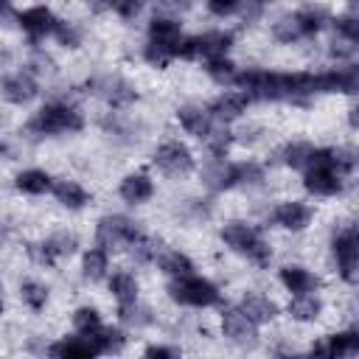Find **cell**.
<instances>
[{"label":"cell","instance_id":"6da1fadb","mask_svg":"<svg viewBox=\"0 0 359 359\" xmlns=\"http://www.w3.org/2000/svg\"><path fill=\"white\" fill-rule=\"evenodd\" d=\"M84 126L81 115L67 107V104H45L31 121H28V132L36 135H59V132H79Z\"/></svg>","mask_w":359,"mask_h":359},{"label":"cell","instance_id":"7a4b0ae2","mask_svg":"<svg viewBox=\"0 0 359 359\" xmlns=\"http://www.w3.org/2000/svg\"><path fill=\"white\" fill-rule=\"evenodd\" d=\"M222 238L227 241V247H233L236 252H241V255H247V258H252L255 264H269V258H272V250H269V244L258 236V230H252L250 224H241V222H230L224 230H222Z\"/></svg>","mask_w":359,"mask_h":359},{"label":"cell","instance_id":"3957f363","mask_svg":"<svg viewBox=\"0 0 359 359\" xmlns=\"http://www.w3.org/2000/svg\"><path fill=\"white\" fill-rule=\"evenodd\" d=\"M168 294L171 300L182 303V306H213L219 303V289L199 275H185V278H174L168 283Z\"/></svg>","mask_w":359,"mask_h":359},{"label":"cell","instance_id":"277c9868","mask_svg":"<svg viewBox=\"0 0 359 359\" xmlns=\"http://www.w3.org/2000/svg\"><path fill=\"white\" fill-rule=\"evenodd\" d=\"M137 238H140V230L126 216L115 213V216H104L98 222V250H104V252H109V250H115L121 244H132Z\"/></svg>","mask_w":359,"mask_h":359},{"label":"cell","instance_id":"5b68a950","mask_svg":"<svg viewBox=\"0 0 359 359\" xmlns=\"http://www.w3.org/2000/svg\"><path fill=\"white\" fill-rule=\"evenodd\" d=\"M359 351V334L356 331H342V334H328L314 342L311 359H348Z\"/></svg>","mask_w":359,"mask_h":359},{"label":"cell","instance_id":"8992f818","mask_svg":"<svg viewBox=\"0 0 359 359\" xmlns=\"http://www.w3.org/2000/svg\"><path fill=\"white\" fill-rule=\"evenodd\" d=\"M154 163L160 171H165L168 177H182L194 168V157L191 151L182 146V143H163L157 151H154Z\"/></svg>","mask_w":359,"mask_h":359},{"label":"cell","instance_id":"52a82bcc","mask_svg":"<svg viewBox=\"0 0 359 359\" xmlns=\"http://www.w3.org/2000/svg\"><path fill=\"white\" fill-rule=\"evenodd\" d=\"M334 258L339 266V275L353 283L356 280V264H359V247H356V230L348 227L334 238Z\"/></svg>","mask_w":359,"mask_h":359},{"label":"cell","instance_id":"ba28073f","mask_svg":"<svg viewBox=\"0 0 359 359\" xmlns=\"http://www.w3.org/2000/svg\"><path fill=\"white\" fill-rule=\"evenodd\" d=\"M17 22L22 25V31L31 36V39H39L45 34H53L56 25H59V17L45 8V6H34V8H25L17 14Z\"/></svg>","mask_w":359,"mask_h":359},{"label":"cell","instance_id":"9c48e42d","mask_svg":"<svg viewBox=\"0 0 359 359\" xmlns=\"http://www.w3.org/2000/svg\"><path fill=\"white\" fill-rule=\"evenodd\" d=\"M194 39V59H224L230 42H233V34L230 31H208V34H199V36H191Z\"/></svg>","mask_w":359,"mask_h":359},{"label":"cell","instance_id":"30bf717a","mask_svg":"<svg viewBox=\"0 0 359 359\" xmlns=\"http://www.w3.org/2000/svg\"><path fill=\"white\" fill-rule=\"evenodd\" d=\"M93 90L112 107H123V104H132L137 98V93L132 90V84H126L121 76H101L93 81Z\"/></svg>","mask_w":359,"mask_h":359},{"label":"cell","instance_id":"8fae6325","mask_svg":"<svg viewBox=\"0 0 359 359\" xmlns=\"http://www.w3.org/2000/svg\"><path fill=\"white\" fill-rule=\"evenodd\" d=\"M303 185H306V191H311L317 196H334L342 191V174L334 171L331 165H317V168L306 171Z\"/></svg>","mask_w":359,"mask_h":359},{"label":"cell","instance_id":"7c38bea8","mask_svg":"<svg viewBox=\"0 0 359 359\" xmlns=\"http://www.w3.org/2000/svg\"><path fill=\"white\" fill-rule=\"evenodd\" d=\"M222 331H224V337H230V339L238 342V345H252L255 337H258L255 323H252L241 309L224 311V317H222Z\"/></svg>","mask_w":359,"mask_h":359},{"label":"cell","instance_id":"4fadbf2b","mask_svg":"<svg viewBox=\"0 0 359 359\" xmlns=\"http://www.w3.org/2000/svg\"><path fill=\"white\" fill-rule=\"evenodd\" d=\"M0 95L11 104H25L36 95V81L28 76V73H14V76H6L3 84H0Z\"/></svg>","mask_w":359,"mask_h":359},{"label":"cell","instance_id":"5bb4252c","mask_svg":"<svg viewBox=\"0 0 359 359\" xmlns=\"http://www.w3.org/2000/svg\"><path fill=\"white\" fill-rule=\"evenodd\" d=\"M247 104H250V95H244L241 90H236V93H224V95H219L213 104H210V109H208V115H213V118H219V121H236L244 109H247Z\"/></svg>","mask_w":359,"mask_h":359},{"label":"cell","instance_id":"9a60e30c","mask_svg":"<svg viewBox=\"0 0 359 359\" xmlns=\"http://www.w3.org/2000/svg\"><path fill=\"white\" fill-rule=\"evenodd\" d=\"M180 39H182V34H180V22L174 17H154L149 22V42H157V45L168 48L171 56H174V48H177Z\"/></svg>","mask_w":359,"mask_h":359},{"label":"cell","instance_id":"2e32d148","mask_svg":"<svg viewBox=\"0 0 359 359\" xmlns=\"http://www.w3.org/2000/svg\"><path fill=\"white\" fill-rule=\"evenodd\" d=\"M202 180H205L208 188L224 191V188L236 185V163H227V160H216V157H213L210 163H205Z\"/></svg>","mask_w":359,"mask_h":359},{"label":"cell","instance_id":"e0dca14e","mask_svg":"<svg viewBox=\"0 0 359 359\" xmlns=\"http://www.w3.org/2000/svg\"><path fill=\"white\" fill-rule=\"evenodd\" d=\"M48 356L50 359H95L98 353L90 348V342L84 337H67V339H59L48 348Z\"/></svg>","mask_w":359,"mask_h":359},{"label":"cell","instance_id":"ac0fdd59","mask_svg":"<svg viewBox=\"0 0 359 359\" xmlns=\"http://www.w3.org/2000/svg\"><path fill=\"white\" fill-rule=\"evenodd\" d=\"M280 280H283V286H286L292 294H311V292L320 286L317 275H311V272L303 269V266H283V269H280Z\"/></svg>","mask_w":359,"mask_h":359},{"label":"cell","instance_id":"d6986e66","mask_svg":"<svg viewBox=\"0 0 359 359\" xmlns=\"http://www.w3.org/2000/svg\"><path fill=\"white\" fill-rule=\"evenodd\" d=\"M177 118H180L182 129H185L188 135L199 137V140H205V137L210 135V129H213L208 109H199V107H182V109L177 112Z\"/></svg>","mask_w":359,"mask_h":359},{"label":"cell","instance_id":"ffe728a7","mask_svg":"<svg viewBox=\"0 0 359 359\" xmlns=\"http://www.w3.org/2000/svg\"><path fill=\"white\" fill-rule=\"evenodd\" d=\"M275 222L280 227H286V230H303L311 222V210L303 202H283L275 210Z\"/></svg>","mask_w":359,"mask_h":359},{"label":"cell","instance_id":"44dd1931","mask_svg":"<svg viewBox=\"0 0 359 359\" xmlns=\"http://www.w3.org/2000/svg\"><path fill=\"white\" fill-rule=\"evenodd\" d=\"M241 311L258 325V323H269V320H275L278 306H275L269 297H264V294H258V292H250V294L241 300Z\"/></svg>","mask_w":359,"mask_h":359},{"label":"cell","instance_id":"7402d4cb","mask_svg":"<svg viewBox=\"0 0 359 359\" xmlns=\"http://www.w3.org/2000/svg\"><path fill=\"white\" fill-rule=\"evenodd\" d=\"M154 194V185L146 174H129L123 182H121V196L123 202H132V205H140L146 202L149 196Z\"/></svg>","mask_w":359,"mask_h":359},{"label":"cell","instance_id":"603a6c76","mask_svg":"<svg viewBox=\"0 0 359 359\" xmlns=\"http://www.w3.org/2000/svg\"><path fill=\"white\" fill-rule=\"evenodd\" d=\"M50 188H53L56 199H59L65 208H73V210H79V208H84V205L90 202L87 191H84L79 182H73V180H56Z\"/></svg>","mask_w":359,"mask_h":359},{"label":"cell","instance_id":"cb8c5ba5","mask_svg":"<svg viewBox=\"0 0 359 359\" xmlns=\"http://www.w3.org/2000/svg\"><path fill=\"white\" fill-rule=\"evenodd\" d=\"M157 264L165 275H174V278H185V275H194V264L188 255L177 252V250H160L157 252Z\"/></svg>","mask_w":359,"mask_h":359},{"label":"cell","instance_id":"d4e9b609","mask_svg":"<svg viewBox=\"0 0 359 359\" xmlns=\"http://www.w3.org/2000/svg\"><path fill=\"white\" fill-rule=\"evenodd\" d=\"M84 339L90 342V348L95 351V353H112V351H118L121 345H123V331H118V328H98V331H93V334H84Z\"/></svg>","mask_w":359,"mask_h":359},{"label":"cell","instance_id":"484cf974","mask_svg":"<svg viewBox=\"0 0 359 359\" xmlns=\"http://www.w3.org/2000/svg\"><path fill=\"white\" fill-rule=\"evenodd\" d=\"M109 289H112V294H115V300H118L121 309L137 303V280H135L129 272H118V275H112Z\"/></svg>","mask_w":359,"mask_h":359},{"label":"cell","instance_id":"4316f807","mask_svg":"<svg viewBox=\"0 0 359 359\" xmlns=\"http://www.w3.org/2000/svg\"><path fill=\"white\" fill-rule=\"evenodd\" d=\"M320 309L323 303L314 297V294H294L292 303H289V314L300 323H309V320H317L320 317Z\"/></svg>","mask_w":359,"mask_h":359},{"label":"cell","instance_id":"83f0119b","mask_svg":"<svg viewBox=\"0 0 359 359\" xmlns=\"http://www.w3.org/2000/svg\"><path fill=\"white\" fill-rule=\"evenodd\" d=\"M50 185H53V180L45 171L31 168V171H20L17 174V188L25 191V194H45V191H50Z\"/></svg>","mask_w":359,"mask_h":359},{"label":"cell","instance_id":"f1b7e54d","mask_svg":"<svg viewBox=\"0 0 359 359\" xmlns=\"http://www.w3.org/2000/svg\"><path fill=\"white\" fill-rule=\"evenodd\" d=\"M292 17H294V22L300 28V36H311V34L320 31V25L325 20V8H300Z\"/></svg>","mask_w":359,"mask_h":359},{"label":"cell","instance_id":"f546056e","mask_svg":"<svg viewBox=\"0 0 359 359\" xmlns=\"http://www.w3.org/2000/svg\"><path fill=\"white\" fill-rule=\"evenodd\" d=\"M311 154H314V146H309V143H292V146H286L280 151L283 163L292 165V168H309Z\"/></svg>","mask_w":359,"mask_h":359},{"label":"cell","instance_id":"4dcf8cb0","mask_svg":"<svg viewBox=\"0 0 359 359\" xmlns=\"http://www.w3.org/2000/svg\"><path fill=\"white\" fill-rule=\"evenodd\" d=\"M205 70H208V76L213 79V81H219V84H224V87H230L233 81H236V65L233 62H227V59H213V62H208L205 65Z\"/></svg>","mask_w":359,"mask_h":359},{"label":"cell","instance_id":"1f68e13d","mask_svg":"<svg viewBox=\"0 0 359 359\" xmlns=\"http://www.w3.org/2000/svg\"><path fill=\"white\" fill-rule=\"evenodd\" d=\"M84 275L90 278V280H98V278H104V272H107V252L104 250H98V247H93V250H87L84 252Z\"/></svg>","mask_w":359,"mask_h":359},{"label":"cell","instance_id":"d6a6232c","mask_svg":"<svg viewBox=\"0 0 359 359\" xmlns=\"http://www.w3.org/2000/svg\"><path fill=\"white\" fill-rule=\"evenodd\" d=\"M20 294H22V300H25L34 311H39V309L45 306V300H48V289H45L42 283H36V280H22Z\"/></svg>","mask_w":359,"mask_h":359},{"label":"cell","instance_id":"836d02e7","mask_svg":"<svg viewBox=\"0 0 359 359\" xmlns=\"http://www.w3.org/2000/svg\"><path fill=\"white\" fill-rule=\"evenodd\" d=\"M73 328H76L79 334H93V331H98V328H101V317H98V311L90 309V306L79 309V311L73 314Z\"/></svg>","mask_w":359,"mask_h":359},{"label":"cell","instance_id":"e575fe53","mask_svg":"<svg viewBox=\"0 0 359 359\" xmlns=\"http://www.w3.org/2000/svg\"><path fill=\"white\" fill-rule=\"evenodd\" d=\"M331 165L339 174L351 171L356 165V149L353 146H337V149H331Z\"/></svg>","mask_w":359,"mask_h":359},{"label":"cell","instance_id":"d590c367","mask_svg":"<svg viewBox=\"0 0 359 359\" xmlns=\"http://www.w3.org/2000/svg\"><path fill=\"white\" fill-rule=\"evenodd\" d=\"M45 247H48V252H50L53 258L70 255V252L76 250V236H73V233H56V236H50V238L45 241Z\"/></svg>","mask_w":359,"mask_h":359},{"label":"cell","instance_id":"8d00e7d4","mask_svg":"<svg viewBox=\"0 0 359 359\" xmlns=\"http://www.w3.org/2000/svg\"><path fill=\"white\" fill-rule=\"evenodd\" d=\"M205 143L210 146V151H213L216 160H224V151L230 146V132L227 129H210V135L205 137Z\"/></svg>","mask_w":359,"mask_h":359},{"label":"cell","instance_id":"74e56055","mask_svg":"<svg viewBox=\"0 0 359 359\" xmlns=\"http://www.w3.org/2000/svg\"><path fill=\"white\" fill-rule=\"evenodd\" d=\"M53 36H56V39H59L65 48H79V42H81L79 28H76L73 22H65V20H59V25H56Z\"/></svg>","mask_w":359,"mask_h":359},{"label":"cell","instance_id":"f35d334b","mask_svg":"<svg viewBox=\"0 0 359 359\" xmlns=\"http://www.w3.org/2000/svg\"><path fill=\"white\" fill-rule=\"evenodd\" d=\"M264 180V171L255 165V163H236V185L238 182H247V185H255Z\"/></svg>","mask_w":359,"mask_h":359},{"label":"cell","instance_id":"ab89813d","mask_svg":"<svg viewBox=\"0 0 359 359\" xmlns=\"http://www.w3.org/2000/svg\"><path fill=\"white\" fill-rule=\"evenodd\" d=\"M275 36H278L280 42H294V39H300V28H297L294 17H283L280 22H275Z\"/></svg>","mask_w":359,"mask_h":359},{"label":"cell","instance_id":"60d3db41","mask_svg":"<svg viewBox=\"0 0 359 359\" xmlns=\"http://www.w3.org/2000/svg\"><path fill=\"white\" fill-rule=\"evenodd\" d=\"M129 247H132V255H135L137 261H151V258H154V255L160 252V247H157L154 241H149V238H143V236H140L137 241H132Z\"/></svg>","mask_w":359,"mask_h":359},{"label":"cell","instance_id":"b9f144b4","mask_svg":"<svg viewBox=\"0 0 359 359\" xmlns=\"http://www.w3.org/2000/svg\"><path fill=\"white\" fill-rule=\"evenodd\" d=\"M146 59H149L151 65H157V67H165L168 59H174V56H171L168 48H163V45H157V42H149V45H146Z\"/></svg>","mask_w":359,"mask_h":359},{"label":"cell","instance_id":"7bdbcfd3","mask_svg":"<svg viewBox=\"0 0 359 359\" xmlns=\"http://www.w3.org/2000/svg\"><path fill=\"white\" fill-rule=\"evenodd\" d=\"M337 31H339L348 42H356V39H359V22H356V17H351V14H348V17H339V20H337Z\"/></svg>","mask_w":359,"mask_h":359},{"label":"cell","instance_id":"ee69618b","mask_svg":"<svg viewBox=\"0 0 359 359\" xmlns=\"http://www.w3.org/2000/svg\"><path fill=\"white\" fill-rule=\"evenodd\" d=\"M143 359H180V351L171 345H151V348H146Z\"/></svg>","mask_w":359,"mask_h":359},{"label":"cell","instance_id":"f6af8a7d","mask_svg":"<svg viewBox=\"0 0 359 359\" xmlns=\"http://www.w3.org/2000/svg\"><path fill=\"white\" fill-rule=\"evenodd\" d=\"M208 8H210L213 14H219V17H224V14L238 11V0H210Z\"/></svg>","mask_w":359,"mask_h":359},{"label":"cell","instance_id":"bcb514c9","mask_svg":"<svg viewBox=\"0 0 359 359\" xmlns=\"http://www.w3.org/2000/svg\"><path fill=\"white\" fill-rule=\"evenodd\" d=\"M28 252H31V258H34L36 264H53V261H56V258L48 252V247H45V244H31V247H28Z\"/></svg>","mask_w":359,"mask_h":359},{"label":"cell","instance_id":"7dc6e473","mask_svg":"<svg viewBox=\"0 0 359 359\" xmlns=\"http://www.w3.org/2000/svg\"><path fill=\"white\" fill-rule=\"evenodd\" d=\"M112 8H115V11L121 14V17H135V14H137V11L143 8V6H140L137 0H129V3H115Z\"/></svg>","mask_w":359,"mask_h":359},{"label":"cell","instance_id":"c3c4849f","mask_svg":"<svg viewBox=\"0 0 359 359\" xmlns=\"http://www.w3.org/2000/svg\"><path fill=\"white\" fill-rule=\"evenodd\" d=\"M0 20H3V22H11V20H17V14L11 11V6H8V3H0Z\"/></svg>","mask_w":359,"mask_h":359},{"label":"cell","instance_id":"681fc988","mask_svg":"<svg viewBox=\"0 0 359 359\" xmlns=\"http://www.w3.org/2000/svg\"><path fill=\"white\" fill-rule=\"evenodd\" d=\"M278 359H311V356H297V353H283V356H278Z\"/></svg>","mask_w":359,"mask_h":359},{"label":"cell","instance_id":"f907efd6","mask_svg":"<svg viewBox=\"0 0 359 359\" xmlns=\"http://www.w3.org/2000/svg\"><path fill=\"white\" fill-rule=\"evenodd\" d=\"M0 314H3V303H0Z\"/></svg>","mask_w":359,"mask_h":359}]
</instances>
